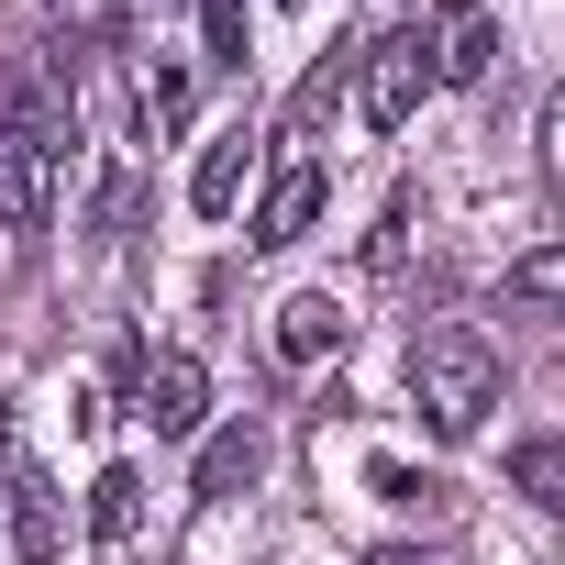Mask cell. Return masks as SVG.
<instances>
[{"instance_id": "cell-14", "label": "cell", "mask_w": 565, "mask_h": 565, "mask_svg": "<svg viewBox=\"0 0 565 565\" xmlns=\"http://www.w3.org/2000/svg\"><path fill=\"white\" fill-rule=\"evenodd\" d=\"M333 89H344V45H333V56L300 78V100H289V145H311V134L333 122Z\"/></svg>"}, {"instance_id": "cell-15", "label": "cell", "mask_w": 565, "mask_h": 565, "mask_svg": "<svg viewBox=\"0 0 565 565\" xmlns=\"http://www.w3.org/2000/svg\"><path fill=\"white\" fill-rule=\"evenodd\" d=\"M200 45H211V67H244V56H255V34H244V0H200Z\"/></svg>"}, {"instance_id": "cell-16", "label": "cell", "mask_w": 565, "mask_h": 565, "mask_svg": "<svg viewBox=\"0 0 565 565\" xmlns=\"http://www.w3.org/2000/svg\"><path fill=\"white\" fill-rule=\"evenodd\" d=\"M145 122H156V134L189 122V78H178V67H145Z\"/></svg>"}, {"instance_id": "cell-12", "label": "cell", "mask_w": 565, "mask_h": 565, "mask_svg": "<svg viewBox=\"0 0 565 565\" xmlns=\"http://www.w3.org/2000/svg\"><path fill=\"white\" fill-rule=\"evenodd\" d=\"M134 521H145V477L111 466V477L89 488V532H100V543H134Z\"/></svg>"}, {"instance_id": "cell-19", "label": "cell", "mask_w": 565, "mask_h": 565, "mask_svg": "<svg viewBox=\"0 0 565 565\" xmlns=\"http://www.w3.org/2000/svg\"><path fill=\"white\" fill-rule=\"evenodd\" d=\"M366 565H433V554H411V543H377V554H366Z\"/></svg>"}, {"instance_id": "cell-17", "label": "cell", "mask_w": 565, "mask_h": 565, "mask_svg": "<svg viewBox=\"0 0 565 565\" xmlns=\"http://www.w3.org/2000/svg\"><path fill=\"white\" fill-rule=\"evenodd\" d=\"M377 477V499H399V510H433V499H455L444 477H411V466H366Z\"/></svg>"}, {"instance_id": "cell-4", "label": "cell", "mask_w": 565, "mask_h": 565, "mask_svg": "<svg viewBox=\"0 0 565 565\" xmlns=\"http://www.w3.org/2000/svg\"><path fill=\"white\" fill-rule=\"evenodd\" d=\"M134 411H145L167 444H189V433H200V411H211V377H200V355H156V366L134 377Z\"/></svg>"}, {"instance_id": "cell-20", "label": "cell", "mask_w": 565, "mask_h": 565, "mask_svg": "<svg viewBox=\"0 0 565 565\" xmlns=\"http://www.w3.org/2000/svg\"><path fill=\"white\" fill-rule=\"evenodd\" d=\"M122 23H156V0H134V12H122Z\"/></svg>"}, {"instance_id": "cell-7", "label": "cell", "mask_w": 565, "mask_h": 565, "mask_svg": "<svg viewBox=\"0 0 565 565\" xmlns=\"http://www.w3.org/2000/svg\"><path fill=\"white\" fill-rule=\"evenodd\" d=\"M422 45H433V78H455V89H466V78H488V56H499V23L477 12V0H444V23H433Z\"/></svg>"}, {"instance_id": "cell-18", "label": "cell", "mask_w": 565, "mask_h": 565, "mask_svg": "<svg viewBox=\"0 0 565 565\" xmlns=\"http://www.w3.org/2000/svg\"><path fill=\"white\" fill-rule=\"evenodd\" d=\"M543 145H554V178H565V89H554V111H543Z\"/></svg>"}, {"instance_id": "cell-5", "label": "cell", "mask_w": 565, "mask_h": 565, "mask_svg": "<svg viewBox=\"0 0 565 565\" xmlns=\"http://www.w3.org/2000/svg\"><path fill=\"white\" fill-rule=\"evenodd\" d=\"M322 200H333L322 156H289V167L266 178V200H255V244H300V233L322 222Z\"/></svg>"}, {"instance_id": "cell-11", "label": "cell", "mask_w": 565, "mask_h": 565, "mask_svg": "<svg viewBox=\"0 0 565 565\" xmlns=\"http://www.w3.org/2000/svg\"><path fill=\"white\" fill-rule=\"evenodd\" d=\"M244 156H255V145H244V134H222V145L200 156V178H189V211H211V222H222V211L244 200Z\"/></svg>"}, {"instance_id": "cell-8", "label": "cell", "mask_w": 565, "mask_h": 565, "mask_svg": "<svg viewBox=\"0 0 565 565\" xmlns=\"http://www.w3.org/2000/svg\"><path fill=\"white\" fill-rule=\"evenodd\" d=\"M355 322H344V300L333 289H300L289 311H277V355H289V366H311V355H333Z\"/></svg>"}, {"instance_id": "cell-9", "label": "cell", "mask_w": 565, "mask_h": 565, "mask_svg": "<svg viewBox=\"0 0 565 565\" xmlns=\"http://www.w3.org/2000/svg\"><path fill=\"white\" fill-rule=\"evenodd\" d=\"M255 466H266V444L233 422V433H211L200 444V499H233V488H255Z\"/></svg>"}, {"instance_id": "cell-21", "label": "cell", "mask_w": 565, "mask_h": 565, "mask_svg": "<svg viewBox=\"0 0 565 565\" xmlns=\"http://www.w3.org/2000/svg\"><path fill=\"white\" fill-rule=\"evenodd\" d=\"M0 455H12V444H0Z\"/></svg>"}, {"instance_id": "cell-2", "label": "cell", "mask_w": 565, "mask_h": 565, "mask_svg": "<svg viewBox=\"0 0 565 565\" xmlns=\"http://www.w3.org/2000/svg\"><path fill=\"white\" fill-rule=\"evenodd\" d=\"M411 399H422V422L444 433V444H466L488 411H499V355H488V333H422L411 344Z\"/></svg>"}, {"instance_id": "cell-10", "label": "cell", "mask_w": 565, "mask_h": 565, "mask_svg": "<svg viewBox=\"0 0 565 565\" xmlns=\"http://www.w3.org/2000/svg\"><path fill=\"white\" fill-rule=\"evenodd\" d=\"M510 488H521L532 510H565V433H532V444H510Z\"/></svg>"}, {"instance_id": "cell-6", "label": "cell", "mask_w": 565, "mask_h": 565, "mask_svg": "<svg viewBox=\"0 0 565 565\" xmlns=\"http://www.w3.org/2000/svg\"><path fill=\"white\" fill-rule=\"evenodd\" d=\"M0 488H12V554H23V565H56V554H67V510H56V488H45L23 455H0Z\"/></svg>"}, {"instance_id": "cell-3", "label": "cell", "mask_w": 565, "mask_h": 565, "mask_svg": "<svg viewBox=\"0 0 565 565\" xmlns=\"http://www.w3.org/2000/svg\"><path fill=\"white\" fill-rule=\"evenodd\" d=\"M422 89H433V45H422V23H411V34H388V45L366 56V122L399 134V122L422 111Z\"/></svg>"}, {"instance_id": "cell-13", "label": "cell", "mask_w": 565, "mask_h": 565, "mask_svg": "<svg viewBox=\"0 0 565 565\" xmlns=\"http://www.w3.org/2000/svg\"><path fill=\"white\" fill-rule=\"evenodd\" d=\"M510 300H521V311H565V244H532V255L510 266Z\"/></svg>"}, {"instance_id": "cell-1", "label": "cell", "mask_w": 565, "mask_h": 565, "mask_svg": "<svg viewBox=\"0 0 565 565\" xmlns=\"http://www.w3.org/2000/svg\"><path fill=\"white\" fill-rule=\"evenodd\" d=\"M56 156H67V134H56L45 89L0 78V222H12V233H34L56 211Z\"/></svg>"}]
</instances>
